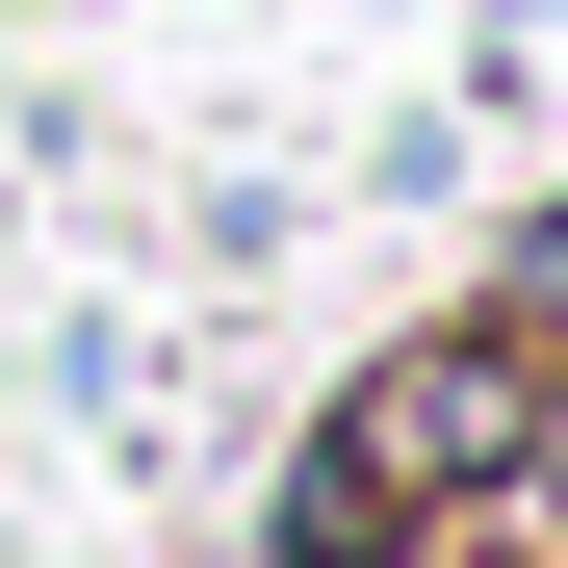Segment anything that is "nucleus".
<instances>
[{
	"instance_id": "f257e3e1",
	"label": "nucleus",
	"mask_w": 568,
	"mask_h": 568,
	"mask_svg": "<svg viewBox=\"0 0 568 568\" xmlns=\"http://www.w3.org/2000/svg\"><path fill=\"white\" fill-rule=\"evenodd\" d=\"M517 414H542V336H491V311L362 336L336 388L284 414V465H258V568H388V542H465V517H491V465H517Z\"/></svg>"
},
{
	"instance_id": "f03ea898",
	"label": "nucleus",
	"mask_w": 568,
	"mask_h": 568,
	"mask_svg": "<svg viewBox=\"0 0 568 568\" xmlns=\"http://www.w3.org/2000/svg\"><path fill=\"white\" fill-rule=\"evenodd\" d=\"M465 311L568 362V181H517V207H491V258H465Z\"/></svg>"
},
{
	"instance_id": "7ed1b4c3",
	"label": "nucleus",
	"mask_w": 568,
	"mask_h": 568,
	"mask_svg": "<svg viewBox=\"0 0 568 568\" xmlns=\"http://www.w3.org/2000/svg\"><path fill=\"white\" fill-rule=\"evenodd\" d=\"M465 542H491V568H568V362H542V414H517V465H491Z\"/></svg>"
},
{
	"instance_id": "20e7f679",
	"label": "nucleus",
	"mask_w": 568,
	"mask_h": 568,
	"mask_svg": "<svg viewBox=\"0 0 568 568\" xmlns=\"http://www.w3.org/2000/svg\"><path fill=\"white\" fill-rule=\"evenodd\" d=\"M388 568H491V542H388Z\"/></svg>"
}]
</instances>
